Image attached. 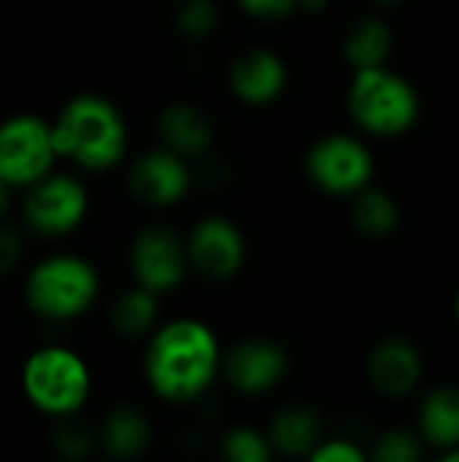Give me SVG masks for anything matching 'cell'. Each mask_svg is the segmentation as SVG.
<instances>
[{
  "mask_svg": "<svg viewBox=\"0 0 459 462\" xmlns=\"http://www.w3.org/2000/svg\"><path fill=\"white\" fill-rule=\"evenodd\" d=\"M219 371V341L197 319L162 325L146 349V379L151 390L173 403L203 395Z\"/></svg>",
  "mask_w": 459,
  "mask_h": 462,
  "instance_id": "6da1fadb",
  "label": "cell"
},
{
  "mask_svg": "<svg viewBox=\"0 0 459 462\" xmlns=\"http://www.w3.org/2000/svg\"><path fill=\"white\" fill-rule=\"evenodd\" d=\"M57 157L87 171H106L124 157L127 127L122 114L103 95H76L51 125Z\"/></svg>",
  "mask_w": 459,
  "mask_h": 462,
  "instance_id": "7a4b0ae2",
  "label": "cell"
},
{
  "mask_svg": "<svg viewBox=\"0 0 459 462\" xmlns=\"http://www.w3.org/2000/svg\"><path fill=\"white\" fill-rule=\"evenodd\" d=\"M352 119L371 135L392 138L414 127L419 116L417 89L384 65L363 68L349 87Z\"/></svg>",
  "mask_w": 459,
  "mask_h": 462,
  "instance_id": "3957f363",
  "label": "cell"
},
{
  "mask_svg": "<svg viewBox=\"0 0 459 462\" xmlns=\"http://www.w3.org/2000/svg\"><path fill=\"white\" fill-rule=\"evenodd\" d=\"M100 282L95 268L76 254H54L41 260L27 276L30 309L51 322L81 317L97 298Z\"/></svg>",
  "mask_w": 459,
  "mask_h": 462,
  "instance_id": "277c9868",
  "label": "cell"
},
{
  "mask_svg": "<svg viewBox=\"0 0 459 462\" xmlns=\"http://www.w3.org/2000/svg\"><path fill=\"white\" fill-rule=\"evenodd\" d=\"M22 387L38 411L49 417H68L84 406L92 379L87 363L73 349L41 346L22 368Z\"/></svg>",
  "mask_w": 459,
  "mask_h": 462,
  "instance_id": "5b68a950",
  "label": "cell"
},
{
  "mask_svg": "<svg viewBox=\"0 0 459 462\" xmlns=\"http://www.w3.org/2000/svg\"><path fill=\"white\" fill-rule=\"evenodd\" d=\"M57 149L51 125L35 114H16L0 122V181L11 189L30 187L54 165Z\"/></svg>",
  "mask_w": 459,
  "mask_h": 462,
  "instance_id": "8992f818",
  "label": "cell"
},
{
  "mask_svg": "<svg viewBox=\"0 0 459 462\" xmlns=\"http://www.w3.org/2000/svg\"><path fill=\"white\" fill-rule=\"evenodd\" d=\"M311 181L330 195H354L373 176V157L360 138L327 135L317 141L306 157Z\"/></svg>",
  "mask_w": 459,
  "mask_h": 462,
  "instance_id": "52a82bcc",
  "label": "cell"
},
{
  "mask_svg": "<svg viewBox=\"0 0 459 462\" xmlns=\"http://www.w3.org/2000/svg\"><path fill=\"white\" fill-rule=\"evenodd\" d=\"M24 219L38 236H65L87 217V189L78 179L65 173H46L27 187Z\"/></svg>",
  "mask_w": 459,
  "mask_h": 462,
  "instance_id": "ba28073f",
  "label": "cell"
},
{
  "mask_svg": "<svg viewBox=\"0 0 459 462\" xmlns=\"http://www.w3.org/2000/svg\"><path fill=\"white\" fill-rule=\"evenodd\" d=\"M130 263H133L138 284L160 295L181 284L189 268L187 244L173 230L154 225L135 236Z\"/></svg>",
  "mask_w": 459,
  "mask_h": 462,
  "instance_id": "9c48e42d",
  "label": "cell"
},
{
  "mask_svg": "<svg viewBox=\"0 0 459 462\" xmlns=\"http://www.w3.org/2000/svg\"><path fill=\"white\" fill-rule=\"evenodd\" d=\"M184 244L189 265L216 282L235 276L246 257V241L241 230L225 217L200 219Z\"/></svg>",
  "mask_w": 459,
  "mask_h": 462,
  "instance_id": "30bf717a",
  "label": "cell"
},
{
  "mask_svg": "<svg viewBox=\"0 0 459 462\" xmlns=\"http://www.w3.org/2000/svg\"><path fill=\"white\" fill-rule=\"evenodd\" d=\"M287 374V355L279 344L252 338L230 349L225 357V379L246 395L273 390Z\"/></svg>",
  "mask_w": 459,
  "mask_h": 462,
  "instance_id": "8fae6325",
  "label": "cell"
},
{
  "mask_svg": "<svg viewBox=\"0 0 459 462\" xmlns=\"http://www.w3.org/2000/svg\"><path fill=\"white\" fill-rule=\"evenodd\" d=\"M130 189L141 203L157 208L179 203L189 189V171L184 165V157L170 149L146 152L135 160L130 171Z\"/></svg>",
  "mask_w": 459,
  "mask_h": 462,
  "instance_id": "7c38bea8",
  "label": "cell"
},
{
  "mask_svg": "<svg viewBox=\"0 0 459 462\" xmlns=\"http://www.w3.org/2000/svg\"><path fill=\"white\" fill-rule=\"evenodd\" d=\"M368 379L381 395H409L422 379L419 349L406 338H384L368 357Z\"/></svg>",
  "mask_w": 459,
  "mask_h": 462,
  "instance_id": "4fadbf2b",
  "label": "cell"
},
{
  "mask_svg": "<svg viewBox=\"0 0 459 462\" xmlns=\"http://www.w3.org/2000/svg\"><path fill=\"white\" fill-rule=\"evenodd\" d=\"M287 87V65L271 49H252L230 68V89L249 106L276 100Z\"/></svg>",
  "mask_w": 459,
  "mask_h": 462,
  "instance_id": "5bb4252c",
  "label": "cell"
},
{
  "mask_svg": "<svg viewBox=\"0 0 459 462\" xmlns=\"http://www.w3.org/2000/svg\"><path fill=\"white\" fill-rule=\"evenodd\" d=\"M160 138L165 143V149L176 152L179 157H195L203 154L211 146L214 130L208 116L189 106V103H173L160 114L157 122Z\"/></svg>",
  "mask_w": 459,
  "mask_h": 462,
  "instance_id": "9a60e30c",
  "label": "cell"
},
{
  "mask_svg": "<svg viewBox=\"0 0 459 462\" xmlns=\"http://www.w3.org/2000/svg\"><path fill=\"white\" fill-rule=\"evenodd\" d=\"M268 441L273 452H281L287 457L311 455L314 447L322 441V420L308 406H287L273 417Z\"/></svg>",
  "mask_w": 459,
  "mask_h": 462,
  "instance_id": "2e32d148",
  "label": "cell"
},
{
  "mask_svg": "<svg viewBox=\"0 0 459 462\" xmlns=\"http://www.w3.org/2000/svg\"><path fill=\"white\" fill-rule=\"evenodd\" d=\"M419 430L436 449L459 447V387H438L422 401Z\"/></svg>",
  "mask_w": 459,
  "mask_h": 462,
  "instance_id": "e0dca14e",
  "label": "cell"
},
{
  "mask_svg": "<svg viewBox=\"0 0 459 462\" xmlns=\"http://www.w3.org/2000/svg\"><path fill=\"white\" fill-rule=\"evenodd\" d=\"M390 51H392V30L387 22L376 16L357 19L344 38V54L354 70L384 65Z\"/></svg>",
  "mask_w": 459,
  "mask_h": 462,
  "instance_id": "ac0fdd59",
  "label": "cell"
},
{
  "mask_svg": "<svg viewBox=\"0 0 459 462\" xmlns=\"http://www.w3.org/2000/svg\"><path fill=\"white\" fill-rule=\"evenodd\" d=\"M103 449L116 460H133L149 447V422L135 409H114L100 428Z\"/></svg>",
  "mask_w": 459,
  "mask_h": 462,
  "instance_id": "d6986e66",
  "label": "cell"
},
{
  "mask_svg": "<svg viewBox=\"0 0 459 462\" xmlns=\"http://www.w3.org/2000/svg\"><path fill=\"white\" fill-rule=\"evenodd\" d=\"M398 219H400V208L390 192L373 187H363L360 192H354L352 222L360 233L371 238H384L398 227Z\"/></svg>",
  "mask_w": 459,
  "mask_h": 462,
  "instance_id": "ffe728a7",
  "label": "cell"
},
{
  "mask_svg": "<svg viewBox=\"0 0 459 462\" xmlns=\"http://www.w3.org/2000/svg\"><path fill=\"white\" fill-rule=\"evenodd\" d=\"M157 309H160L157 292L138 284L135 290H127L116 298L111 309V325L119 336H127V338L143 336L154 328Z\"/></svg>",
  "mask_w": 459,
  "mask_h": 462,
  "instance_id": "44dd1931",
  "label": "cell"
},
{
  "mask_svg": "<svg viewBox=\"0 0 459 462\" xmlns=\"http://www.w3.org/2000/svg\"><path fill=\"white\" fill-rule=\"evenodd\" d=\"M222 452L233 462H268L273 457L268 436H262L252 428H233L222 439Z\"/></svg>",
  "mask_w": 459,
  "mask_h": 462,
  "instance_id": "7402d4cb",
  "label": "cell"
},
{
  "mask_svg": "<svg viewBox=\"0 0 459 462\" xmlns=\"http://www.w3.org/2000/svg\"><path fill=\"white\" fill-rule=\"evenodd\" d=\"M422 457V441L411 430H387L376 447L373 460L376 462H417Z\"/></svg>",
  "mask_w": 459,
  "mask_h": 462,
  "instance_id": "603a6c76",
  "label": "cell"
},
{
  "mask_svg": "<svg viewBox=\"0 0 459 462\" xmlns=\"http://www.w3.org/2000/svg\"><path fill=\"white\" fill-rule=\"evenodd\" d=\"M60 420H62L60 428L54 430V447H57V452L62 457H68V460L84 457L92 449V433L81 422H76L73 414L60 417Z\"/></svg>",
  "mask_w": 459,
  "mask_h": 462,
  "instance_id": "cb8c5ba5",
  "label": "cell"
},
{
  "mask_svg": "<svg viewBox=\"0 0 459 462\" xmlns=\"http://www.w3.org/2000/svg\"><path fill=\"white\" fill-rule=\"evenodd\" d=\"M216 16L214 0H187L179 11V27L192 38H203L214 30Z\"/></svg>",
  "mask_w": 459,
  "mask_h": 462,
  "instance_id": "d4e9b609",
  "label": "cell"
},
{
  "mask_svg": "<svg viewBox=\"0 0 459 462\" xmlns=\"http://www.w3.org/2000/svg\"><path fill=\"white\" fill-rule=\"evenodd\" d=\"M308 457H311L314 462H363L365 460L363 449H360V447H354L352 441H344V439L319 441Z\"/></svg>",
  "mask_w": 459,
  "mask_h": 462,
  "instance_id": "484cf974",
  "label": "cell"
},
{
  "mask_svg": "<svg viewBox=\"0 0 459 462\" xmlns=\"http://www.w3.org/2000/svg\"><path fill=\"white\" fill-rule=\"evenodd\" d=\"M241 8L257 19H281L298 8V0H238Z\"/></svg>",
  "mask_w": 459,
  "mask_h": 462,
  "instance_id": "4316f807",
  "label": "cell"
},
{
  "mask_svg": "<svg viewBox=\"0 0 459 462\" xmlns=\"http://www.w3.org/2000/svg\"><path fill=\"white\" fill-rule=\"evenodd\" d=\"M22 257V241L14 230L0 227V276L14 271Z\"/></svg>",
  "mask_w": 459,
  "mask_h": 462,
  "instance_id": "83f0119b",
  "label": "cell"
},
{
  "mask_svg": "<svg viewBox=\"0 0 459 462\" xmlns=\"http://www.w3.org/2000/svg\"><path fill=\"white\" fill-rule=\"evenodd\" d=\"M327 3L330 0H298V5H303L306 11H322V8H327Z\"/></svg>",
  "mask_w": 459,
  "mask_h": 462,
  "instance_id": "f1b7e54d",
  "label": "cell"
},
{
  "mask_svg": "<svg viewBox=\"0 0 459 462\" xmlns=\"http://www.w3.org/2000/svg\"><path fill=\"white\" fill-rule=\"evenodd\" d=\"M8 195H11V187L0 181V217H3L5 208H8Z\"/></svg>",
  "mask_w": 459,
  "mask_h": 462,
  "instance_id": "f546056e",
  "label": "cell"
},
{
  "mask_svg": "<svg viewBox=\"0 0 459 462\" xmlns=\"http://www.w3.org/2000/svg\"><path fill=\"white\" fill-rule=\"evenodd\" d=\"M441 460H444V462H459V447H454V449H446Z\"/></svg>",
  "mask_w": 459,
  "mask_h": 462,
  "instance_id": "4dcf8cb0",
  "label": "cell"
},
{
  "mask_svg": "<svg viewBox=\"0 0 459 462\" xmlns=\"http://www.w3.org/2000/svg\"><path fill=\"white\" fill-rule=\"evenodd\" d=\"M376 3H400V0H376Z\"/></svg>",
  "mask_w": 459,
  "mask_h": 462,
  "instance_id": "1f68e13d",
  "label": "cell"
},
{
  "mask_svg": "<svg viewBox=\"0 0 459 462\" xmlns=\"http://www.w3.org/2000/svg\"><path fill=\"white\" fill-rule=\"evenodd\" d=\"M457 317H459V295H457Z\"/></svg>",
  "mask_w": 459,
  "mask_h": 462,
  "instance_id": "d6a6232c",
  "label": "cell"
}]
</instances>
